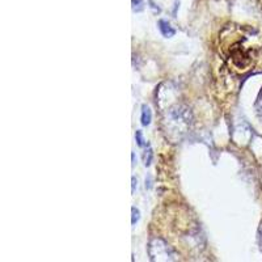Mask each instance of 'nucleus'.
I'll return each mask as SVG.
<instances>
[{"mask_svg": "<svg viewBox=\"0 0 262 262\" xmlns=\"http://www.w3.org/2000/svg\"><path fill=\"white\" fill-rule=\"evenodd\" d=\"M152 157H153V153H152V150L151 148H148V150H146V152L143 153V160H144V166L148 167L151 164V161H152Z\"/></svg>", "mask_w": 262, "mask_h": 262, "instance_id": "obj_7", "label": "nucleus"}, {"mask_svg": "<svg viewBox=\"0 0 262 262\" xmlns=\"http://www.w3.org/2000/svg\"><path fill=\"white\" fill-rule=\"evenodd\" d=\"M193 125V114L186 105L177 104L169 108L164 118V127L169 138H180L189 131Z\"/></svg>", "mask_w": 262, "mask_h": 262, "instance_id": "obj_1", "label": "nucleus"}, {"mask_svg": "<svg viewBox=\"0 0 262 262\" xmlns=\"http://www.w3.org/2000/svg\"><path fill=\"white\" fill-rule=\"evenodd\" d=\"M150 256L152 261L162 259V261H172L173 253L171 248L160 239H153L150 243Z\"/></svg>", "mask_w": 262, "mask_h": 262, "instance_id": "obj_2", "label": "nucleus"}, {"mask_svg": "<svg viewBox=\"0 0 262 262\" xmlns=\"http://www.w3.org/2000/svg\"><path fill=\"white\" fill-rule=\"evenodd\" d=\"M131 212H133V218H131V224H137V222L141 218V211L137 207H131Z\"/></svg>", "mask_w": 262, "mask_h": 262, "instance_id": "obj_8", "label": "nucleus"}, {"mask_svg": "<svg viewBox=\"0 0 262 262\" xmlns=\"http://www.w3.org/2000/svg\"><path fill=\"white\" fill-rule=\"evenodd\" d=\"M152 121V112H151L150 106L148 105H142V116H141V122L143 126H148Z\"/></svg>", "mask_w": 262, "mask_h": 262, "instance_id": "obj_4", "label": "nucleus"}, {"mask_svg": "<svg viewBox=\"0 0 262 262\" xmlns=\"http://www.w3.org/2000/svg\"><path fill=\"white\" fill-rule=\"evenodd\" d=\"M131 159H133V166H134V164H135V155H134V153L131 155Z\"/></svg>", "mask_w": 262, "mask_h": 262, "instance_id": "obj_11", "label": "nucleus"}, {"mask_svg": "<svg viewBox=\"0 0 262 262\" xmlns=\"http://www.w3.org/2000/svg\"><path fill=\"white\" fill-rule=\"evenodd\" d=\"M159 29H160V33L166 38H171L176 35V30L171 26L168 21L166 20H160L159 21Z\"/></svg>", "mask_w": 262, "mask_h": 262, "instance_id": "obj_3", "label": "nucleus"}, {"mask_svg": "<svg viewBox=\"0 0 262 262\" xmlns=\"http://www.w3.org/2000/svg\"><path fill=\"white\" fill-rule=\"evenodd\" d=\"M131 3H133V11L134 12H142L144 10L143 0H131Z\"/></svg>", "mask_w": 262, "mask_h": 262, "instance_id": "obj_6", "label": "nucleus"}, {"mask_svg": "<svg viewBox=\"0 0 262 262\" xmlns=\"http://www.w3.org/2000/svg\"><path fill=\"white\" fill-rule=\"evenodd\" d=\"M254 108H256L257 116L262 119V89H261V92H259L258 97H257L256 104H254Z\"/></svg>", "mask_w": 262, "mask_h": 262, "instance_id": "obj_5", "label": "nucleus"}, {"mask_svg": "<svg viewBox=\"0 0 262 262\" xmlns=\"http://www.w3.org/2000/svg\"><path fill=\"white\" fill-rule=\"evenodd\" d=\"M131 180H133V193H134V191H135V186H137V178H135V177H133V178H131Z\"/></svg>", "mask_w": 262, "mask_h": 262, "instance_id": "obj_10", "label": "nucleus"}, {"mask_svg": "<svg viewBox=\"0 0 262 262\" xmlns=\"http://www.w3.org/2000/svg\"><path fill=\"white\" fill-rule=\"evenodd\" d=\"M135 139H137V143H138V146H139V147L147 146L146 141H144V139H143V134H142L141 130L137 131V134H135Z\"/></svg>", "mask_w": 262, "mask_h": 262, "instance_id": "obj_9", "label": "nucleus"}]
</instances>
